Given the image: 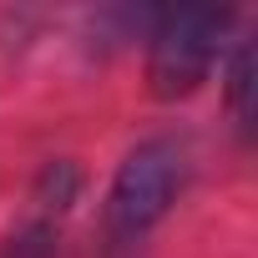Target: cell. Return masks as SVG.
I'll return each mask as SVG.
<instances>
[{
    "instance_id": "cell-1",
    "label": "cell",
    "mask_w": 258,
    "mask_h": 258,
    "mask_svg": "<svg viewBox=\"0 0 258 258\" xmlns=\"http://www.w3.org/2000/svg\"><path fill=\"white\" fill-rule=\"evenodd\" d=\"M182 182H187V147L177 137H152V142L126 152L116 177H111V192H106V238H111V248L142 243L167 218Z\"/></svg>"
},
{
    "instance_id": "cell-2",
    "label": "cell",
    "mask_w": 258,
    "mask_h": 258,
    "mask_svg": "<svg viewBox=\"0 0 258 258\" xmlns=\"http://www.w3.org/2000/svg\"><path fill=\"white\" fill-rule=\"evenodd\" d=\"M233 16L228 11H167L157 16L147 36V86L162 101L192 96L218 61V46L228 36Z\"/></svg>"
},
{
    "instance_id": "cell-3",
    "label": "cell",
    "mask_w": 258,
    "mask_h": 258,
    "mask_svg": "<svg viewBox=\"0 0 258 258\" xmlns=\"http://www.w3.org/2000/svg\"><path fill=\"white\" fill-rule=\"evenodd\" d=\"M0 258H56V238H51L46 223H31L11 243H0Z\"/></svg>"
},
{
    "instance_id": "cell-4",
    "label": "cell",
    "mask_w": 258,
    "mask_h": 258,
    "mask_svg": "<svg viewBox=\"0 0 258 258\" xmlns=\"http://www.w3.org/2000/svg\"><path fill=\"white\" fill-rule=\"evenodd\" d=\"M248 91H253V51L243 46L233 56V71H228V101H233L238 126H248Z\"/></svg>"
}]
</instances>
